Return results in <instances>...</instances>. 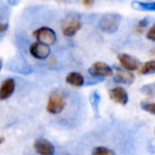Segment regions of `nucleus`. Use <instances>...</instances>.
Masks as SVG:
<instances>
[{"instance_id": "f03ea898", "label": "nucleus", "mask_w": 155, "mask_h": 155, "mask_svg": "<svg viewBox=\"0 0 155 155\" xmlns=\"http://www.w3.org/2000/svg\"><path fill=\"white\" fill-rule=\"evenodd\" d=\"M121 22V16L118 14H106L100 20V28L107 33H114L118 30Z\"/></svg>"}, {"instance_id": "412c9836", "label": "nucleus", "mask_w": 155, "mask_h": 155, "mask_svg": "<svg viewBox=\"0 0 155 155\" xmlns=\"http://www.w3.org/2000/svg\"><path fill=\"white\" fill-rule=\"evenodd\" d=\"M150 54H152V55L155 56V48H152V49L150 50Z\"/></svg>"}, {"instance_id": "20e7f679", "label": "nucleus", "mask_w": 155, "mask_h": 155, "mask_svg": "<svg viewBox=\"0 0 155 155\" xmlns=\"http://www.w3.org/2000/svg\"><path fill=\"white\" fill-rule=\"evenodd\" d=\"M34 36L36 37L37 43L44 44L46 46L53 45L56 41V34L52 29L43 27V28L37 29L34 32Z\"/></svg>"}, {"instance_id": "0eeeda50", "label": "nucleus", "mask_w": 155, "mask_h": 155, "mask_svg": "<svg viewBox=\"0 0 155 155\" xmlns=\"http://www.w3.org/2000/svg\"><path fill=\"white\" fill-rule=\"evenodd\" d=\"M110 98L114 102L121 104V105H125L127 103V101H129V95H127V91L121 86H117L110 89Z\"/></svg>"}, {"instance_id": "423d86ee", "label": "nucleus", "mask_w": 155, "mask_h": 155, "mask_svg": "<svg viewBox=\"0 0 155 155\" xmlns=\"http://www.w3.org/2000/svg\"><path fill=\"white\" fill-rule=\"evenodd\" d=\"M118 60L120 62L121 66H122L123 69L127 71H134V70H139L140 68V64L138 62V60H136L135 58L133 56L129 55V54H125V53H122V54H119L118 55Z\"/></svg>"}, {"instance_id": "1a4fd4ad", "label": "nucleus", "mask_w": 155, "mask_h": 155, "mask_svg": "<svg viewBox=\"0 0 155 155\" xmlns=\"http://www.w3.org/2000/svg\"><path fill=\"white\" fill-rule=\"evenodd\" d=\"M30 53L32 56L38 60H45L50 55V48L49 46H46L41 43H34L30 47Z\"/></svg>"}, {"instance_id": "6e6552de", "label": "nucleus", "mask_w": 155, "mask_h": 155, "mask_svg": "<svg viewBox=\"0 0 155 155\" xmlns=\"http://www.w3.org/2000/svg\"><path fill=\"white\" fill-rule=\"evenodd\" d=\"M34 149L39 155H53L55 152L54 146L47 139H37L34 143Z\"/></svg>"}, {"instance_id": "5701e85b", "label": "nucleus", "mask_w": 155, "mask_h": 155, "mask_svg": "<svg viewBox=\"0 0 155 155\" xmlns=\"http://www.w3.org/2000/svg\"><path fill=\"white\" fill-rule=\"evenodd\" d=\"M1 67H2V58H0V70H1Z\"/></svg>"}, {"instance_id": "ddd939ff", "label": "nucleus", "mask_w": 155, "mask_h": 155, "mask_svg": "<svg viewBox=\"0 0 155 155\" xmlns=\"http://www.w3.org/2000/svg\"><path fill=\"white\" fill-rule=\"evenodd\" d=\"M139 72L141 73V74H151V73H155V60L146 62L142 66H140Z\"/></svg>"}, {"instance_id": "9d476101", "label": "nucleus", "mask_w": 155, "mask_h": 155, "mask_svg": "<svg viewBox=\"0 0 155 155\" xmlns=\"http://www.w3.org/2000/svg\"><path fill=\"white\" fill-rule=\"evenodd\" d=\"M116 82L122 83V84H132L135 80V77L131 71H127L123 68H117L116 73L114 75Z\"/></svg>"}, {"instance_id": "aec40b11", "label": "nucleus", "mask_w": 155, "mask_h": 155, "mask_svg": "<svg viewBox=\"0 0 155 155\" xmlns=\"http://www.w3.org/2000/svg\"><path fill=\"white\" fill-rule=\"evenodd\" d=\"M83 5H94V1H83Z\"/></svg>"}, {"instance_id": "4468645a", "label": "nucleus", "mask_w": 155, "mask_h": 155, "mask_svg": "<svg viewBox=\"0 0 155 155\" xmlns=\"http://www.w3.org/2000/svg\"><path fill=\"white\" fill-rule=\"evenodd\" d=\"M134 9L140 11H153L155 12V2H133Z\"/></svg>"}, {"instance_id": "b1692460", "label": "nucleus", "mask_w": 155, "mask_h": 155, "mask_svg": "<svg viewBox=\"0 0 155 155\" xmlns=\"http://www.w3.org/2000/svg\"><path fill=\"white\" fill-rule=\"evenodd\" d=\"M154 133H155V131H154Z\"/></svg>"}, {"instance_id": "a211bd4d", "label": "nucleus", "mask_w": 155, "mask_h": 155, "mask_svg": "<svg viewBox=\"0 0 155 155\" xmlns=\"http://www.w3.org/2000/svg\"><path fill=\"white\" fill-rule=\"evenodd\" d=\"M147 26H148V20H147V19L140 20V21L137 24V31L139 33H141L142 31H143V29H146Z\"/></svg>"}, {"instance_id": "f8f14e48", "label": "nucleus", "mask_w": 155, "mask_h": 155, "mask_svg": "<svg viewBox=\"0 0 155 155\" xmlns=\"http://www.w3.org/2000/svg\"><path fill=\"white\" fill-rule=\"evenodd\" d=\"M66 82L72 86L81 87L84 84V77L79 72H70L67 75Z\"/></svg>"}, {"instance_id": "39448f33", "label": "nucleus", "mask_w": 155, "mask_h": 155, "mask_svg": "<svg viewBox=\"0 0 155 155\" xmlns=\"http://www.w3.org/2000/svg\"><path fill=\"white\" fill-rule=\"evenodd\" d=\"M89 73L93 77H112L114 74V70L112 67H110L107 64L103 62H97L89 68Z\"/></svg>"}, {"instance_id": "2eb2a0df", "label": "nucleus", "mask_w": 155, "mask_h": 155, "mask_svg": "<svg viewBox=\"0 0 155 155\" xmlns=\"http://www.w3.org/2000/svg\"><path fill=\"white\" fill-rule=\"evenodd\" d=\"M91 155H116V153L105 147H97L93 150Z\"/></svg>"}, {"instance_id": "f3484780", "label": "nucleus", "mask_w": 155, "mask_h": 155, "mask_svg": "<svg viewBox=\"0 0 155 155\" xmlns=\"http://www.w3.org/2000/svg\"><path fill=\"white\" fill-rule=\"evenodd\" d=\"M147 38L152 41H155V24L149 29L148 33H147Z\"/></svg>"}, {"instance_id": "dca6fc26", "label": "nucleus", "mask_w": 155, "mask_h": 155, "mask_svg": "<svg viewBox=\"0 0 155 155\" xmlns=\"http://www.w3.org/2000/svg\"><path fill=\"white\" fill-rule=\"evenodd\" d=\"M140 106L143 110L150 113L152 115H155V102H149V101H144L140 103Z\"/></svg>"}, {"instance_id": "6ab92c4d", "label": "nucleus", "mask_w": 155, "mask_h": 155, "mask_svg": "<svg viewBox=\"0 0 155 155\" xmlns=\"http://www.w3.org/2000/svg\"><path fill=\"white\" fill-rule=\"evenodd\" d=\"M7 29H8V25L7 24H2V22H0V33L5 32Z\"/></svg>"}, {"instance_id": "9b49d317", "label": "nucleus", "mask_w": 155, "mask_h": 155, "mask_svg": "<svg viewBox=\"0 0 155 155\" xmlns=\"http://www.w3.org/2000/svg\"><path fill=\"white\" fill-rule=\"evenodd\" d=\"M14 91H15V81L13 79L5 80L0 87V100H5L10 98Z\"/></svg>"}, {"instance_id": "f257e3e1", "label": "nucleus", "mask_w": 155, "mask_h": 155, "mask_svg": "<svg viewBox=\"0 0 155 155\" xmlns=\"http://www.w3.org/2000/svg\"><path fill=\"white\" fill-rule=\"evenodd\" d=\"M66 106V100L63 94L53 93L50 95L47 103V110L50 114H60Z\"/></svg>"}, {"instance_id": "4be33fe9", "label": "nucleus", "mask_w": 155, "mask_h": 155, "mask_svg": "<svg viewBox=\"0 0 155 155\" xmlns=\"http://www.w3.org/2000/svg\"><path fill=\"white\" fill-rule=\"evenodd\" d=\"M3 141H5V137H3V136H0V144L2 143Z\"/></svg>"}, {"instance_id": "7ed1b4c3", "label": "nucleus", "mask_w": 155, "mask_h": 155, "mask_svg": "<svg viewBox=\"0 0 155 155\" xmlns=\"http://www.w3.org/2000/svg\"><path fill=\"white\" fill-rule=\"evenodd\" d=\"M82 27L81 19L77 16H70L67 17L62 24V31L65 36L72 37L75 35V33L80 30Z\"/></svg>"}]
</instances>
